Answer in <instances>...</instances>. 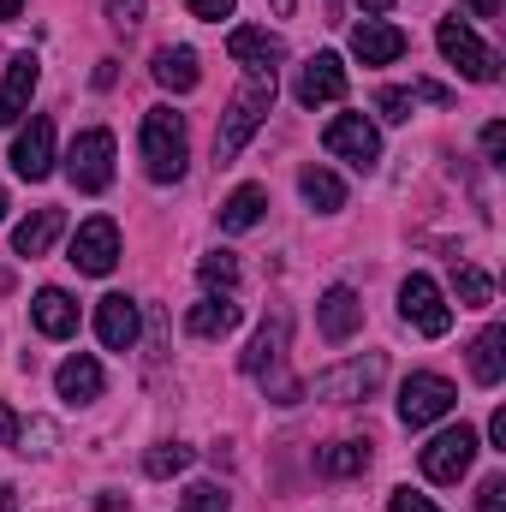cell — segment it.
Listing matches in <instances>:
<instances>
[{
    "label": "cell",
    "instance_id": "26",
    "mask_svg": "<svg viewBox=\"0 0 506 512\" xmlns=\"http://www.w3.org/2000/svg\"><path fill=\"white\" fill-rule=\"evenodd\" d=\"M262 209H268V191H262V185H239V191L221 203V227H227V233H251L256 221H262Z\"/></svg>",
    "mask_w": 506,
    "mask_h": 512
},
{
    "label": "cell",
    "instance_id": "36",
    "mask_svg": "<svg viewBox=\"0 0 506 512\" xmlns=\"http://www.w3.org/2000/svg\"><path fill=\"white\" fill-rule=\"evenodd\" d=\"M191 6V18H209V24H221V18H233V6L239 0H185Z\"/></svg>",
    "mask_w": 506,
    "mask_h": 512
},
{
    "label": "cell",
    "instance_id": "1",
    "mask_svg": "<svg viewBox=\"0 0 506 512\" xmlns=\"http://www.w3.org/2000/svg\"><path fill=\"white\" fill-rule=\"evenodd\" d=\"M268 108H274V72H251V84L227 102V114H221V126H215V161H221V167L239 161V149L256 137V126L268 120Z\"/></svg>",
    "mask_w": 506,
    "mask_h": 512
},
{
    "label": "cell",
    "instance_id": "27",
    "mask_svg": "<svg viewBox=\"0 0 506 512\" xmlns=\"http://www.w3.org/2000/svg\"><path fill=\"white\" fill-rule=\"evenodd\" d=\"M322 471H328V477H358V471H370V441H334V447L322 453Z\"/></svg>",
    "mask_w": 506,
    "mask_h": 512
},
{
    "label": "cell",
    "instance_id": "19",
    "mask_svg": "<svg viewBox=\"0 0 506 512\" xmlns=\"http://www.w3.org/2000/svg\"><path fill=\"white\" fill-rule=\"evenodd\" d=\"M352 54H358L364 66H393V60L405 54V30H393V24H381V18H364V24L352 30Z\"/></svg>",
    "mask_w": 506,
    "mask_h": 512
},
{
    "label": "cell",
    "instance_id": "39",
    "mask_svg": "<svg viewBox=\"0 0 506 512\" xmlns=\"http://www.w3.org/2000/svg\"><path fill=\"white\" fill-rule=\"evenodd\" d=\"M471 18H501V0H459Z\"/></svg>",
    "mask_w": 506,
    "mask_h": 512
},
{
    "label": "cell",
    "instance_id": "20",
    "mask_svg": "<svg viewBox=\"0 0 506 512\" xmlns=\"http://www.w3.org/2000/svg\"><path fill=\"white\" fill-rule=\"evenodd\" d=\"M54 387H60L66 405H90V399H102V364H96L90 352H72V358L54 370Z\"/></svg>",
    "mask_w": 506,
    "mask_h": 512
},
{
    "label": "cell",
    "instance_id": "9",
    "mask_svg": "<svg viewBox=\"0 0 506 512\" xmlns=\"http://www.w3.org/2000/svg\"><path fill=\"white\" fill-rule=\"evenodd\" d=\"M471 459H477V429H441L429 447H423V477L429 483H459L465 471H471Z\"/></svg>",
    "mask_w": 506,
    "mask_h": 512
},
{
    "label": "cell",
    "instance_id": "45",
    "mask_svg": "<svg viewBox=\"0 0 506 512\" xmlns=\"http://www.w3.org/2000/svg\"><path fill=\"white\" fill-rule=\"evenodd\" d=\"M274 12H292V0H274Z\"/></svg>",
    "mask_w": 506,
    "mask_h": 512
},
{
    "label": "cell",
    "instance_id": "5",
    "mask_svg": "<svg viewBox=\"0 0 506 512\" xmlns=\"http://www.w3.org/2000/svg\"><path fill=\"white\" fill-rule=\"evenodd\" d=\"M280 358H286V316H268L262 328H256L251 352H245V376L268 387L280 405H298V387L286 382V370H280Z\"/></svg>",
    "mask_w": 506,
    "mask_h": 512
},
{
    "label": "cell",
    "instance_id": "2",
    "mask_svg": "<svg viewBox=\"0 0 506 512\" xmlns=\"http://www.w3.org/2000/svg\"><path fill=\"white\" fill-rule=\"evenodd\" d=\"M191 161V143H185V120L173 108H149L143 114V167L155 185H173Z\"/></svg>",
    "mask_w": 506,
    "mask_h": 512
},
{
    "label": "cell",
    "instance_id": "11",
    "mask_svg": "<svg viewBox=\"0 0 506 512\" xmlns=\"http://www.w3.org/2000/svg\"><path fill=\"white\" fill-rule=\"evenodd\" d=\"M114 262H120V227L108 221V215H90L78 233H72V268L78 274H114Z\"/></svg>",
    "mask_w": 506,
    "mask_h": 512
},
{
    "label": "cell",
    "instance_id": "43",
    "mask_svg": "<svg viewBox=\"0 0 506 512\" xmlns=\"http://www.w3.org/2000/svg\"><path fill=\"white\" fill-rule=\"evenodd\" d=\"M102 512H126V501L120 495H102Z\"/></svg>",
    "mask_w": 506,
    "mask_h": 512
},
{
    "label": "cell",
    "instance_id": "23",
    "mask_svg": "<svg viewBox=\"0 0 506 512\" xmlns=\"http://www.w3.org/2000/svg\"><path fill=\"white\" fill-rule=\"evenodd\" d=\"M149 72H155V84H161V90H173V96L197 90V78H203L191 48H155V66H149Z\"/></svg>",
    "mask_w": 506,
    "mask_h": 512
},
{
    "label": "cell",
    "instance_id": "38",
    "mask_svg": "<svg viewBox=\"0 0 506 512\" xmlns=\"http://www.w3.org/2000/svg\"><path fill=\"white\" fill-rule=\"evenodd\" d=\"M477 512H506V477H489L483 495H477Z\"/></svg>",
    "mask_w": 506,
    "mask_h": 512
},
{
    "label": "cell",
    "instance_id": "25",
    "mask_svg": "<svg viewBox=\"0 0 506 512\" xmlns=\"http://www.w3.org/2000/svg\"><path fill=\"white\" fill-rule=\"evenodd\" d=\"M298 191H304V203H310L316 215H334V209H346V185H340L328 167H304V173H298Z\"/></svg>",
    "mask_w": 506,
    "mask_h": 512
},
{
    "label": "cell",
    "instance_id": "8",
    "mask_svg": "<svg viewBox=\"0 0 506 512\" xmlns=\"http://www.w3.org/2000/svg\"><path fill=\"white\" fill-rule=\"evenodd\" d=\"M399 316H405L417 334H429V340H441V334L453 328V310H447V298H441V286H435L429 274H411V280L399 286Z\"/></svg>",
    "mask_w": 506,
    "mask_h": 512
},
{
    "label": "cell",
    "instance_id": "10",
    "mask_svg": "<svg viewBox=\"0 0 506 512\" xmlns=\"http://www.w3.org/2000/svg\"><path fill=\"white\" fill-rule=\"evenodd\" d=\"M322 143H328V155H340V161H352L358 173H370L381 161V131L364 120V114H340V120H328L322 131Z\"/></svg>",
    "mask_w": 506,
    "mask_h": 512
},
{
    "label": "cell",
    "instance_id": "33",
    "mask_svg": "<svg viewBox=\"0 0 506 512\" xmlns=\"http://www.w3.org/2000/svg\"><path fill=\"white\" fill-rule=\"evenodd\" d=\"M376 108L387 120H411L417 114V90H376Z\"/></svg>",
    "mask_w": 506,
    "mask_h": 512
},
{
    "label": "cell",
    "instance_id": "30",
    "mask_svg": "<svg viewBox=\"0 0 506 512\" xmlns=\"http://www.w3.org/2000/svg\"><path fill=\"white\" fill-rule=\"evenodd\" d=\"M453 280H459V298H465V304H471V310H483V304H489V298H495V280H489V274H483V268H471V262H465V268H459V274H453Z\"/></svg>",
    "mask_w": 506,
    "mask_h": 512
},
{
    "label": "cell",
    "instance_id": "46",
    "mask_svg": "<svg viewBox=\"0 0 506 512\" xmlns=\"http://www.w3.org/2000/svg\"><path fill=\"white\" fill-rule=\"evenodd\" d=\"M0 221H6V191H0Z\"/></svg>",
    "mask_w": 506,
    "mask_h": 512
},
{
    "label": "cell",
    "instance_id": "31",
    "mask_svg": "<svg viewBox=\"0 0 506 512\" xmlns=\"http://www.w3.org/2000/svg\"><path fill=\"white\" fill-rule=\"evenodd\" d=\"M227 489H215V483H191L185 489V512H227Z\"/></svg>",
    "mask_w": 506,
    "mask_h": 512
},
{
    "label": "cell",
    "instance_id": "3",
    "mask_svg": "<svg viewBox=\"0 0 506 512\" xmlns=\"http://www.w3.org/2000/svg\"><path fill=\"white\" fill-rule=\"evenodd\" d=\"M435 48H441V60H447V66H459L471 84H495V78H501V54H495L489 42H477V30H471L459 12H453V18H441Z\"/></svg>",
    "mask_w": 506,
    "mask_h": 512
},
{
    "label": "cell",
    "instance_id": "18",
    "mask_svg": "<svg viewBox=\"0 0 506 512\" xmlns=\"http://www.w3.org/2000/svg\"><path fill=\"white\" fill-rule=\"evenodd\" d=\"M227 54H233L245 72H274V66L286 60V42H280V36H268V30H251V24H239V30L227 36Z\"/></svg>",
    "mask_w": 506,
    "mask_h": 512
},
{
    "label": "cell",
    "instance_id": "24",
    "mask_svg": "<svg viewBox=\"0 0 506 512\" xmlns=\"http://www.w3.org/2000/svg\"><path fill=\"white\" fill-rule=\"evenodd\" d=\"M471 376H477V387H501V376H506V328L501 322L477 334V346H471Z\"/></svg>",
    "mask_w": 506,
    "mask_h": 512
},
{
    "label": "cell",
    "instance_id": "6",
    "mask_svg": "<svg viewBox=\"0 0 506 512\" xmlns=\"http://www.w3.org/2000/svg\"><path fill=\"white\" fill-rule=\"evenodd\" d=\"M453 405H459V387L447 382V376H435V370H417V376H405V387H399V423L405 429H429Z\"/></svg>",
    "mask_w": 506,
    "mask_h": 512
},
{
    "label": "cell",
    "instance_id": "40",
    "mask_svg": "<svg viewBox=\"0 0 506 512\" xmlns=\"http://www.w3.org/2000/svg\"><path fill=\"white\" fill-rule=\"evenodd\" d=\"M489 441H495V453H506V411L495 405V417H489Z\"/></svg>",
    "mask_w": 506,
    "mask_h": 512
},
{
    "label": "cell",
    "instance_id": "32",
    "mask_svg": "<svg viewBox=\"0 0 506 512\" xmlns=\"http://www.w3.org/2000/svg\"><path fill=\"white\" fill-rule=\"evenodd\" d=\"M48 441H54V423L48 417H36V423H18V453H48Z\"/></svg>",
    "mask_w": 506,
    "mask_h": 512
},
{
    "label": "cell",
    "instance_id": "17",
    "mask_svg": "<svg viewBox=\"0 0 506 512\" xmlns=\"http://www.w3.org/2000/svg\"><path fill=\"white\" fill-rule=\"evenodd\" d=\"M346 96V66L340 54H316L304 72H298V102L304 108H322V102H340Z\"/></svg>",
    "mask_w": 506,
    "mask_h": 512
},
{
    "label": "cell",
    "instance_id": "35",
    "mask_svg": "<svg viewBox=\"0 0 506 512\" xmlns=\"http://www.w3.org/2000/svg\"><path fill=\"white\" fill-rule=\"evenodd\" d=\"M387 512H441L429 495H417V489H393L387 495Z\"/></svg>",
    "mask_w": 506,
    "mask_h": 512
},
{
    "label": "cell",
    "instance_id": "16",
    "mask_svg": "<svg viewBox=\"0 0 506 512\" xmlns=\"http://www.w3.org/2000/svg\"><path fill=\"white\" fill-rule=\"evenodd\" d=\"M96 340H102L108 352H131V346H137V304H131L126 292H108V298L96 304Z\"/></svg>",
    "mask_w": 506,
    "mask_h": 512
},
{
    "label": "cell",
    "instance_id": "29",
    "mask_svg": "<svg viewBox=\"0 0 506 512\" xmlns=\"http://www.w3.org/2000/svg\"><path fill=\"white\" fill-rule=\"evenodd\" d=\"M197 274H203V286H239V262H233V251H209L203 262H197Z\"/></svg>",
    "mask_w": 506,
    "mask_h": 512
},
{
    "label": "cell",
    "instance_id": "34",
    "mask_svg": "<svg viewBox=\"0 0 506 512\" xmlns=\"http://www.w3.org/2000/svg\"><path fill=\"white\" fill-rule=\"evenodd\" d=\"M108 6V24L114 30H137L143 24V0H102Z\"/></svg>",
    "mask_w": 506,
    "mask_h": 512
},
{
    "label": "cell",
    "instance_id": "28",
    "mask_svg": "<svg viewBox=\"0 0 506 512\" xmlns=\"http://www.w3.org/2000/svg\"><path fill=\"white\" fill-rule=\"evenodd\" d=\"M185 465H191V447H185V441H161V447H149V459H143L149 477H179Z\"/></svg>",
    "mask_w": 506,
    "mask_h": 512
},
{
    "label": "cell",
    "instance_id": "7",
    "mask_svg": "<svg viewBox=\"0 0 506 512\" xmlns=\"http://www.w3.org/2000/svg\"><path fill=\"white\" fill-rule=\"evenodd\" d=\"M387 376V358L381 352H364V358H352V364H334V370H322L316 376V399H334V405H358V399H370Z\"/></svg>",
    "mask_w": 506,
    "mask_h": 512
},
{
    "label": "cell",
    "instance_id": "13",
    "mask_svg": "<svg viewBox=\"0 0 506 512\" xmlns=\"http://www.w3.org/2000/svg\"><path fill=\"white\" fill-rule=\"evenodd\" d=\"M316 328H322V340H352L358 328H364V298L352 292V286H328L322 292V304H316Z\"/></svg>",
    "mask_w": 506,
    "mask_h": 512
},
{
    "label": "cell",
    "instance_id": "44",
    "mask_svg": "<svg viewBox=\"0 0 506 512\" xmlns=\"http://www.w3.org/2000/svg\"><path fill=\"white\" fill-rule=\"evenodd\" d=\"M387 6H393V0H364V12H376V18L387 12Z\"/></svg>",
    "mask_w": 506,
    "mask_h": 512
},
{
    "label": "cell",
    "instance_id": "14",
    "mask_svg": "<svg viewBox=\"0 0 506 512\" xmlns=\"http://www.w3.org/2000/svg\"><path fill=\"white\" fill-rule=\"evenodd\" d=\"M239 316H245V310L233 304V292H221V298L209 292V298H197V304L185 310V334H191V340H227V334L239 328Z\"/></svg>",
    "mask_w": 506,
    "mask_h": 512
},
{
    "label": "cell",
    "instance_id": "4",
    "mask_svg": "<svg viewBox=\"0 0 506 512\" xmlns=\"http://www.w3.org/2000/svg\"><path fill=\"white\" fill-rule=\"evenodd\" d=\"M66 179L84 191V197H102L114 185V131H78L72 149H66Z\"/></svg>",
    "mask_w": 506,
    "mask_h": 512
},
{
    "label": "cell",
    "instance_id": "41",
    "mask_svg": "<svg viewBox=\"0 0 506 512\" xmlns=\"http://www.w3.org/2000/svg\"><path fill=\"white\" fill-rule=\"evenodd\" d=\"M0 441H6V447L18 441V417H12V405H0Z\"/></svg>",
    "mask_w": 506,
    "mask_h": 512
},
{
    "label": "cell",
    "instance_id": "15",
    "mask_svg": "<svg viewBox=\"0 0 506 512\" xmlns=\"http://www.w3.org/2000/svg\"><path fill=\"white\" fill-rule=\"evenodd\" d=\"M36 78H42V60L36 54H12L6 66V84H0V126H18L30 96H36Z\"/></svg>",
    "mask_w": 506,
    "mask_h": 512
},
{
    "label": "cell",
    "instance_id": "42",
    "mask_svg": "<svg viewBox=\"0 0 506 512\" xmlns=\"http://www.w3.org/2000/svg\"><path fill=\"white\" fill-rule=\"evenodd\" d=\"M18 12H24V0H0V24H12Z\"/></svg>",
    "mask_w": 506,
    "mask_h": 512
},
{
    "label": "cell",
    "instance_id": "21",
    "mask_svg": "<svg viewBox=\"0 0 506 512\" xmlns=\"http://www.w3.org/2000/svg\"><path fill=\"white\" fill-rule=\"evenodd\" d=\"M30 316H36V328H42L48 340H72V334H78V304H72L60 286H42L36 304H30Z\"/></svg>",
    "mask_w": 506,
    "mask_h": 512
},
{
    "label": "cell",
    "instance_id": "22",
    "mask_svg": "<svg viewBox=\"0 0 506 512\" xmlns=\"http://www.w3.org/2000/svg\"><path fill=\"white\" fill-rule=\"evenodd\" d=\"M66 233V209H36L30 221H18V233H12V251L18 256H48V245Z\"/></svg>",
    "mask_w": 506,
    "mask_h": 512
},
{
    "label": "cell",
    "instance_id": "12",
    "mask_svg": "<svg viewBox=\"0 0 506 512\" xmlns=\"http://www.w3.org/2000/svg\"><path fill=\"white\" fill-rule=\"evenodd\" d=\"M12 167H18V179H48L54 173V120L48 114H36L30 126L18 131V143H12Z\"/></svg>",
    "mask_w": 506,
    "mask_h": 512
},
{
    "label": "cell",
    "instance_id": "37",
    "mask_svg": "<svg viewBox=\"0 0 506 512\" xmlns=\"http://www.w3.org/2000/svg\"><path fill=\"white\" fill-rule=\"evenodd\" d=\"M483 155H489L495 167L506 161V126H501V120H489V126H483Z\"/></svg>",
    "mask_w": 506,
    "mask_h": 512
}]
</instances>
